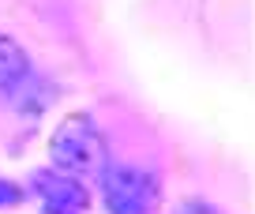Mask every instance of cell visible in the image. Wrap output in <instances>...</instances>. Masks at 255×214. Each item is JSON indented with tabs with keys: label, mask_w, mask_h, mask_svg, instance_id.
Masks as SVG:
<instances>
[{
	"label": "cell",
	"mask_w": 255,
	"mask_h": 214,
	"mask_svg": "<svg viewBox=\"0 0 255 214\" xmlns=\"http://www.w3.org/2000/svg\"><path fill=\"white\" fill-rule=\"evenodd\" d=\"M49 162L56 166V173L75 177V181H98L109 162V143H105L102 128L94 124L90 113H68L56 124V132L49 135Z\"/></svg>",
	"instance_id": "obj_1"
},
{
	"label": "cell",
	"mask_w": 255,
	"mask_h": 214,
	"mask_svg": "<svg viewBox=\"0 0 255 214\" xmlns=\"http://www.w3.org/2000/svg\"><path fill=\"white\" fill-rule=\"evenodd\" d=\"M102 203L109 214H158L161 188L150 169L139 166H109L102 177Z\"/></svg>",
	"instance_id": "obj_2"
},
{
	"label": "cell",
	"mask_w": 255,
	"mask_h": 214,
	"mask_svg": "<svg viewBox=\"0 0 255 214\" xmlns=\"http://www.w3.org/2000/svg\"><path fill=\"white\" fill-rule=\"evenodd\" d=\"M30 192L41 199V214H83L90 207L87 184L56 173V169H34Z\"/></svg>",
	"instance_id": "obj_3"
},
{
	"label": "cell",
	"mask_w": 255,
	"mask_h": 214,
	"mask_svg": "<svg viewBox=\"0 0 255 214\" xmlns=\"http://www.w3.org/2000/svg\"><path fill=\"white\" fill-rule=\"evenodd\" d=\"M30 79V56L11 34H0V90H19Z\"/></svg>",
	"instance_id": "obj_4"
},
{
	"label": "cell",
	"mask_w": 255,
	"mask_h": 214,
	"mask_svg": "<svg viewBox=\"0 0 255 214\" xmlns=\"http://www.w3.org/2000/svg\"><path fill=\"white\" fill-rule=\"evenodd\" d=\"M176 214H222L210 199H199V196H191V199H184L180 207H176Z\"/></svg>",
	"instance_id": "obj_5"
},
{
	"label": "cell",
	"mask_w": 255,
	"mask_h": 214,
	"mask_svg": "<svg viewBox=\"0 0 255 214\" xmlns=\"http://www.w3.org/2000/svg\"><path fill=\"white\" fill-rule=\"evenodd\" d=\"M23 203V188L15 181H4L0 177V207H19Z\"/></svg>",
	"instance_id": "obj_6"
}]
</instances>
